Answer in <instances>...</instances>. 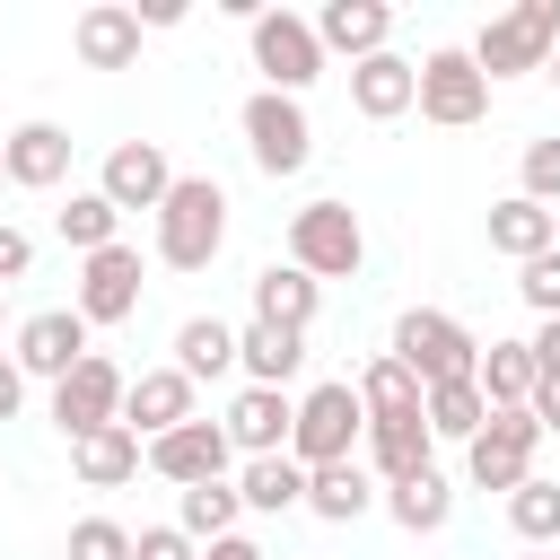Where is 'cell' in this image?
Masks as SVG:
<instances>
[{
  "label": "cell",
  "instance_id": "20",
  "mask_svg": "<svg viewBox=\"0 0 560 560\" xmlns=\"http://www.w3.org/2000/svg\"><path fill=\"white\" fill-rule=\"evenodd\" d=\"M70 44H79L88 70H131V61H140V18H131L122 0H96V9H79Z\"/></svg>",
  "mask_w": 560,
  "mask_h": 560
},
{
  "label": "cell",
  "instance_id": "36",
  "mask_svg": "<svg viewBox=\"0 0 560 560\" xmlns=\"http://www.w3.org/2000/svg\"><path fill=\"white\" fill-rule=\"evenodd\" d=\"M70 560H131V525H114V516H79V525H70Z\"/></svg>",
  "mask_w": 560,
  "mask_h": 560
},
{
  "label": "cell",
  "instance_id": "38",
  "mask_svg": "<svg viewBox=\"0 0 560 560\" xmlns=\"http://www.w3.org/2000/svg\"><path fill=\"white\" fill-rule=\"evenodd\" d=\"M525 201H560V140H525Z\"/></svg>",
  "mask_w": 560,
  "mask_h": 560
},
{
  "label": "cell",
  "instance_id": "47",
  "mask_svg": "<svg viewBox=\"0 0 560 560\" xmlns=\"http://www.w3.org/2000/svg\"><path fill=\"white\" fill-rule=\"evenodd\" d=\"M0 184H9V158H0Z\"/></svg>",
  "mask_w": 560,
  "mask_h": 560
},
{
  "label": "cell",
  "instance_id": "5",
  "mask_svg": "<svg viewBox=\"0 0 560 560\" xmlns=\"http://www.w3.org/2000/svg\"><path fill=\"white\" fill-rule=\"evenodd\" d=\"M254 70H262L271 96H306V88L324 79V44H315V26H306L298 9H254Z\"/></svg>",
  "mask_w": 560,
  "mask_h": 560
},
{
  "label": "cell",
  "instance_id": "2",
  "mask_svg": "<svg viewBox=\"0 0 560 560\" xmlns=\"http://www.w3.org/2000/svg\"><path fill=\"white\" fill-rule=\"evenodd\" d=\"M289 262L324 289V280H350L359 262H368V228H359V210L350 201H306L298 219H289Z\"/></svg>",
  "mask_w": 560,
  "mask_h": 560
},
{
  "label": "cell",
  "instance_id": "17",
  "mask_svg": "<svg viewBox=\"0 0 560 560\" xmlns=\"http://www.w3.org/2000/svg\"><path fill=\"white\" fill-rule=\"evenodd\" d=\"M306 26H315V44H324V52H350V61H368V52H385V35H394V9H385V0H324Z\"/></svg>",
  "mask_w": 560,
  "mask_h": 560
},
{
  "label": "cell",
  "instance_id": "46",
  "mask_svg": "<svg viewBox=\"0 0 560 560\" xmlns=\"http://www.w3.org/2000/svg\"><path fill=\"white\" fill-rule=\"evenodd\" d=\"M542 79H551V88H560V44H551V61H542Z\"/></svg>",
  "mask_w": 560,
  "mask_h": 560
},
{
  "label": "cell",
  "instance_id": "49",
  "mask_svg": "<svg viewBox=\"0 0 560 560\" xmlns=\"http://www.w3.org/2000/svg\"><path fill=\"white\" fill-rule=\"evenodd\" d=\"M0 298H9V289H0Z\"/></svg>",
  "mask_w": 560,
  "mask_h": 560
},
{
  "label": "cell",
  "instance_id": "23",
  "mask_svg": "<svg viewBox=\"0 0 560 560\" xmlns=\"http://www.w3.org/2000/svg\"><path fill=\"white\" fill-rule=\"evenodd\" d=\"M315 306H324V289H315L298 262H262V271H254V315H262V324L306 332V324H315Z\"/></svg>",
  "mask_w": 560,
  "mask_h": 560
},
{
  "label": "cell",
  "instance_id": "14",
  "mask_svg": "<svg viewBox=\"0 0 560 560\" xmlns=\"http://www.w3.org/2000/svg\"><path fill=\"white\" fill-rule=\"evenodd\" d=\"M184 420H201L192 411V376L184 368H140L131 385H122V429L149 446V438H166V429H184Z\"/></svg>",
  "mask_w": 560,
  "mask_h": 560
},
{
  "label": "cell",
  "instance_id": "7",
  "mask_svg": "<svg viewBox=\"0 0 560 560\" xmlns=\"http://www.w3.org/2000/svg\"><path fill=\"white\" fill-rule=\"evenodd\" d=\"M420 122H438V131H472L481 114H490V79L472 70V52L464 44H438L429 61H420Z\"/></svg>",
  "mask_w": 560,
  "mask_h": 560
},
{
  "label": "cell",
  "instance_id": "30",
  "mask_svg": "<svg viewBox=\"0 0 560 560\" xmlns=\"http://www.w3.org/2000/svg\"><path fill=\"white\" fill-rule=\"evenodd\" d=\"M429 420H368V455H376V472H385V490L394 481H411V472H429Z\"/></svg>",
  "mask_w": 560,
  "mask_h": 560
},
{
  "label": "cell",
  "instance_id": "44",
  "mask_svg": "<svg viewBox=\"0 0 560 560\" xmlns=\"http://www.w3.org/2000/svg\"><path fill=\"white\" fill-rule=\"evenodd\" d=\"M131 18H140V26H184V0H140Z\"/></svg>",
  "mask_w": 560,
  "mask_h": 560
},
{
  "label": "cell",
  "instance_id": "18",
  "mask_svg": "<svg viewBox=\"0 0 560 560\" xmlns=\"http://www.w3.org/2000/svg\"><path fill=\"white\" fill-rule=\"evenodd\" d=\"M411 96H420V61H402V52H368V61H350V105H359L368 122L411 114Z\"/></svg>",
  "mask_w": 560,
  "mask_h": 560
},
{
  "label": "cell",
  "instance_id": "12",
  "mask_svg": "<svg viewBox=\"0 0 560 560\" xmlns=\"http://www.w3.org/2000/svg\"><path fill=\"white\" fill-rule=\"evenodd\" d=\"M140 315V245H105L79 262V324H131Z\"/></svg>",
  "mask_w": 560,
  "mask_h": 560
},
{
  "label": "cell",
  "instance_id": "9",
  "mask_svg": "<svg viewBox=\"0 0 560 560\" xmlns=\"http://www.w3.org/2000/svg\"><path fill=\"white\" fill-rule=\"evenodd\" d=\"M534 446H542L534 411H490V420L472 429V446H464V472H472V490H516V481L534 472Z\"/></svg>",
  "mask_w": 560,
  "mask_h": 560
},
{
  "label": "cell",
  "instance_id": "39",
  "mask_svg": "<svg viewBox=\"0 0 560 560\" xmlns=\"http://www.w3.org/2000/svg\"><path fill=\"white\" fill-rule=\"evenodd\" d=\"M131 560H201V542L184 525H149V534H131Z\"/></svg>",
  "mask_w": 560,
  "mask_h": 560
},
{
  "label": "cell",
  "instance_id": "34",
  "mask_svg": "<svg viewBox=\"0 0 560 560\" xmlns=\"http://www.w3.org/2000/svg\"><path fill=\"white\" fill-rule=\"evenodd\" d=\"M61 245H79V254L122 245V210H114L105 192H70V201H61Z\"/></svg>",
  "mask_w": 560,
  "mask_h": 560
},
{
  "label": "cell",
  "instance_id": "28",
  "mask_svg": "<svg viewBox=\"0 0 560 560\" xmlns=\"http://www.w3.org/2000/svg\"><path fill=\"white\" fill-rule=\"evenodd\" d=\"M359 411H368V420H420V376H411L394 350H376V359L359 368Z\"/></svg>",
  "mask_w": 560,
  "mask_h": 560
},
{
  "label": "cell",
  "instance_id": "33",
  "mask_svg": "<svg viewBox=\"0 0 560 560\" xmlns=\"http://www.w3.org/2000/svg\"><path fill=\"white\" fill-rule=\"evenodd\" d=\"M236 516H245L236 481H192V490H184V508H175V525H184L192 542H219V534H236Z\"/></svg>",
  "mask_w": 560,
  "mask_h": 560
},
{
  "label": "cell",
  "instance_id": "29",
  "mask_svg": "<svg viewBox=\"0 0 560 560\" xmlns=\"http://www.w3.org/2000/svg\"><path fill=\"white\" fill-rule=\"evenodd\" d=\"M175 368L201 385V376H228L236 368V324H219V315H184L175 324Z\"/></svg>",
  "mask_w": 560,
  "mask_h": 560
},
{
  "label": "cell",
  "instance_id": "25",
  "mask_svg": "<svg viewBox=\"0 0 560 560\" xmlns=\"http://www.w3.org/2000/svg\"><path fill=\"white\" fill-rule=\"evenodd\" d=\"M236 499H245L254 516H289V508H306V464H289V455H245Z\"/></svg>",
  "mask_w": 560,
  "mask_h": 560
},
{
  "label": "cell",
  "instance_id": "15",
  "mask_svg": "<svg viewBox=\"0 0 560 560\" xmlns=\"http://www.w3.org/2000/svg\"><path fill=\"white\" fill-rule=\"evenodd\" d=\"M88 359V324H79V306H44V315H26L18 324V376H70Z\"/></svg>",
  "mask_w": 560,
  "mask_h": 560
},
{
  "label": "cell",
  "instance_id": "6",
  "mask_svg": "<svg viewBox=\"0 0 560 560\" xmlns=\"http://www.w3.org/2000/svg\"><path fill=\"white\" fill-rule=\"evenodd\" d=\"M394 359L420 376V394L429 385H455V376H472V359H481V341L455 324V315H438V306H411L402 324H394Z\"/></svg>",
  "mask_w": 560,
  "mask_h": 560
},
{
  "label": "cell",
  "instance_id": "3",
  "mask_svg": "<svg viewBox=\"0 0 560 560\" xmlns=\"http://www.w3.org/2000/svg\"><path fill=\"white\" fill-rule=\"evenodd\" d=\"M359 429H368V411H359V385H315V394H298V420H289V464H306V472H324V464H350V446H359Z\"/></svg>",
  "mask_w": 560,
  "mask_h": 560
},
{
  "label": "cell",
  "instance_id": "26",
  "mask_svg": "<svg viewBox=\"0 0 560 560\" xmlns=\"http://www.w3.org/2000/svg\"><path fill=\"white\" fill-rule=\"evenodd\" d=\"M306 508H315L324 525H359V516L376 508V481H368V464L350 455V464H324V472H306Z\"/></svg>",
  "mask_w": 560,
  "mask_h": 560
},
{
  "label": "cell",
  "instance_id": "4",
  "mask_svg": "<svg viewBox=\"0 0 560 560\" xmlns=\"http://www.w3.org/2000/svg\"><path fill=\"white\" fill-rule=\"evenodd\" d=\"M551 44H560V0H525V9L490 18L464 52H472V70H481V79H516V70H542V61H551Z\"/></svg>",
  "mask_w": 560,
  "mask_h": 560
},
{
  "label": "cell",
  "instance_id": "35",
  "mask_svg": "<svg viewBox=\"0 0 560 560\" xmlns=\"http://www.w3.org/2000/svg\"><path fill=\"white\" fill-rule=\"evenodd\" d=\"M508 525H516V542H560V481L525 472L508 490Z\"/></svg>",
  "mask_w": 560,
  "mask_h": 560
},
{
  "label": "cell",
  "instance_id": "13",
  "mask_svg": "<svg viewBox=\"0 0 560 560\" xmlns=\"http://www.w3.org/2000/svg\"><path fill=\"white\" fill-rule=\"evenodd\" d=\"M96 192H105L114 210H158V201L175 192V166H166V149H158V140H114V149H105Z\"/></svg>",
  "mask_w": 560,
  "mask_h": 560
},
{
  "label": "cell",
  "instance_id": "37",
  "mask_svg": "<svg viewBox=\"0 0 560 560\" xmlns=\"http://www.w3.org/2000/svg\"><path fill=\"white\" fill-rule=\"evenodd\" d=\"M516 298H525L542 324L560 315V245H551V254H534V262H516Z\"/></svg>",
  "mask_w": 560,
  "mask_h": 560
},
{
  "label": "cell",
  "instance_id": "45",
  "mask_svg": "<svg viewBox=\"0 0 560 560\" xmlns=\"http://www.w3.org/2000/svg\"><path fill=\"white\" fill-rule=\"evenodd\" d=\"M26 402V376H18V359H0V420Z\"/></svg>",
  "mask_w": 560,
  "mask_h": 560
},
{
  "label": "cell",
  "instance_id": "48",
  "mask_svg": "<svg viewBox=\"0 0 560 560\" xmlns=\"http://www.w3.org/2000/svg\"><path fill=\"white\" fill-rule=\"evenodd\" d=\"M551 560H560V551H551Z\"/></svg>",
  "mask_w": 560,
  "mask_h": 560
},
{
  "label": "cell",
  "instance_id": "16",
  "mask_svg": "<svg viewBox=\"0 0 560 560\" xmlns=\"http://www.w3.org/2000/svg\"><path fill=\"white\" fill-rule=\"evenodd\" d=\"M289 420H298V402H289L280 385H245L219 429H228V446H245V455H289Z\"/></svg>",
  "mask_w": 560,
  "mask_h": 560
},
{
  "label": "cell",
  "instance_id": "24",
  "mask_svg": "<svg viewBox=\"0 0 560 560\" xmlns=\"http://www.w3.org/2000/svg\"><path fill=\"white\" fill-rule=\"evenodd\" d=\"M140 455H149V446H140L122 420H114V429H96V438H70V464H79V481H88V490H122V481L140 472Z\"/></svg>",
  "mask_w": 560,
  "mask_h": 560
},
{
  "label": "cell",
  "instance_id": "31",
  "mask_svg": "<svg viewBox=\"0 0 560 560\" xmlns=\"http://www.w3.org/2000/svg\"><path fill=\"white\" fill-rule=\"evenodd\" d=\"M385 516H394L402 534H438V525L455 516V490H446V472L429 464V472H411V481H394V490H385Z\"/></svg>",
  "mask_w": 560,
  "mask_h": 560
},
{
  "label": "cell",
  "instance_id": "8",
  "mask_svg": "<svg viewBox=\"0 0 560 560\" xmlns=\"http://www.w3.org/2000/svg\"><path fill=\"white\" fill-rule=\"evenodd\" d=\"M236 131H245V149H254V166H262V175H298V166L315 158V122H306V105H298V96L254 88V96H245V114H236Z\"/></svg>",
  "mask_w": 560,
  "mask_h": 560
},
{
  "label": "cell",
  "instance_id": "27",
  "mask_svg": "<svg viewBox=\"0 0 560 560\" xmlns=\"http://www.w3.org/2000/svg\"><path fill=\"white\" fill-rule=\"evenodd\" d=\"M472 385H481L490 411H525V394H534V350H525V341H490V350L472 359Z\"/></svg>",
  "mask_w": 560,
  "mask_h": 560
},
{
  "label": "cell",
  "instance_id": "19",
  "mask_svg": "<svg viewBox=\"0 0 560 560\" xmlns=\"http://www.w3.org/2000/svg\"><path fill=\"white\" fill-rule=\"evenodd\" d=\"M0 158H9V184H26V192L70 184V131H61V122H18V131L0 140Z\"/></svg>",
  "mask_w": 560,
  "mask_h": 560
},
{
  "label": "cell",
  "instance_id": "22",
  "mask_svg": "<svg viewBox=\"0 0 560 560\" xmlns=\"http://www.w3.org/2000/svg\"><path fill=\"white\" fill-rule=\"evenodd\" d=\"M551 245H560V219H551L542 201H525V192L490 201V254H508V262H534V254H551Z\"/></svg>",
  "mask_w": 560,
  "mask_h": 560
},
{
  "label": "cell",
  "instance_id": "10",
  "mask_svg": "<svg viewBox=\"0 0 560 560\" xmlns=\"http://www.w3.org/2000/svg\"><path fill=\"white\" fill-rule=\"evenodd\" d=\"M122 385H131V376H122L114 359L88 350V359L52 385V420H61V438H96V429H114V420H122Z\"/></svg>",
  "mask_w": 560,
  "mask_h": 560
},
{
  "label": "cell",
  "instance_id": "1",
  "mask_svg": "<svg viewBox=\"0 0 560 560\" xmlns=\"http://www.w3.org/2000/svg\"><path fill=\"white\" fill-rule=\"evenodd\" d=\"M228 245V192L219 175H175V192L158 201V262L166 271H210Z\"/></svg>",
  "mask_w": 560,
  "mask_h": 560
},
{
  "label": "cell",
  "instance_id": "11",
  "mask_svg": "<svg viewBox=\"0 0 560 560\" xmlns=\"http://www.w3.org/2000/svg\"><path fill=\"white\" fill-rule=\"evenodd\" d=\"M158 481H175V490H192V481H228V464H236V446H228V429L219 420H184V429H166V438H149V455H140Z\"/></svg>",
  "mask_w": 560,
  "mask_h": 560
},
{
  "label": "cell",
  "instance_id": "41",
  "mask_svg": "<svg viewBox=\"0 0 560 560\" xmlns=\"http://www.w3.org/2000/svg\"><path fill=\"white\" fill-rule=\"evenodd\" d=\"M525 411H534V429H560V376H534Z\"/></svg>",
  "mask_w": 560,
  "mask_h": 560
},
{
  "label": "cell",
  "instance_id": "40",
  "mask_svg": "<svg viewBox=\"0 0 560 560\" xmlns=\"http://www.w3.org/2000/svg\"><path fill=\"white\" fill-rule=\"evenodd\" d=\"M26 262H35V236L0 219V289H9V280H26Z\"/></svg>",
  "mask_w": 560,
  "mask_h": 560
},
{
  "label": "cell",
  "instance_id": "32",
  "mask_svg": "<svg viewBox=\"0 0 560 560\" xmlns=\"http://www.w3.org/2000/svg\"><path fill=\"white\" fill-rule=\"evenodd\" d=\"M420 420H429V438H464V446H472V429L490 420V402H481L472 376H455V385H429V394H420Z\"/></svg>",
  "mask_w": 560,
  "mask_h": 560
},
{
  "label": "cell",
  "instance_id": "43",
  "mask_svg": "<svg viewBox=\"0 0 560 560\" xmlns=\"http://www.w3.org/2000/svg\"><path fill=\"white\" fill-rule=\"evenodd\" d=\"M201 560H262V542H245V534H219V542H201Z\"/></svg>",
  "mask_w": 560,
  "mask_h": 560
},
{
  "label": "cell",
  "instance_id": "42",
  "mask_svg": "<svg viewBox=\"0 0 560 560\" xmlns=\"http://www.w3.org/2000/svg\"><path fill=\"white\" fill-rule=\"evenodd\" d=\"M525 350H534V376H560V315H551V324H542Z\"/></svg>",
  "mask_w": 560,
  "mask_h": 560
},
{
  "label": "cell",
  "instance_id": "21",
  "mask_svg": "<svg viewBox=\"0 0 560 560\" xmlns=\"http://www.w3.org/2000/svg\"><path fill=\"white\" fill-rule=\"evenodd\" d=\"M236 368H245V385H280L289 394V376L306 368V332H289V324H245L236 332Z\"/></svg>",
  "mask_w": 560,
  "mask_h": 560
}]
</instances>
